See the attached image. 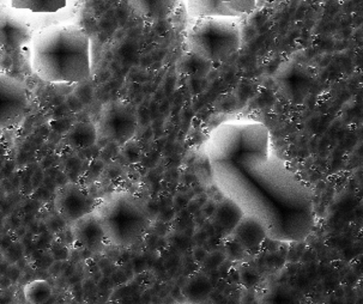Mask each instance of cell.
Returning <instances> with one entry per match:
<instances>
[{
	"label": "cell",
	"instance_id": "14",
	"mask_svg": "<svg viewBox=\"0 0 363 304\" xmlns=\"http://www.w3.org/2000/svg\"><path fill=\"white\" fill-rule=\"evenodd\" d=\"M241 154H270V132L264 123L244 121L241 131Z\"/></svg>",
	"mask_w": 363,
	"mask_h": 304
},
{
	"label": "cell",
	"instance_id": "11",
	"mask_svg": "<svg viewBox=\"0 0 363 304\" xmlns=\"http://www.w3.org/2000/svg\"><path fill=\"white\" fill-rule=\"evenodd\" d=\"M34 33L30 26L8 8H0V48L15 52L30 45Z\"/></svg>",
	"mask_w": 363,
	"mask_h": 304
},
{
	"label": "cell",
	"instance_id": "13",
	"mask_svg": "<svg viewBox=\"0 0 363 304\" xmlns=\"http://www.w3.org/2000/svg\"><path fill=\"white\" fill-rule=\"evenodd\" d=\"M234 242L238 243L244 252H255L259 249L267 240V231L263 225L253 217L246 216L240 220L230 234Z\"/></svg>",
	"mask_w": 363,
	"mask_h": 304
},
{
	"label": "cell",
	"instance_id": "6",
	"mask_svg": "<svg viewBox=\"0 0 363 304\" xmlns=\"http://www.w3.org/2000/svg\"><path fill=\"white\" fill-rule=\"evenodd\" d=\"M96 130L101 138L125 145L131 142L138 130L137 113L125 101H109L101 108Z\"/></svg>",
	"mask_w": 363,
	"mask_h": 304
},
{
	"label": "cell",
	"instance_id": "16",
	"mask_svg": "<svg viewBox=\"0 0 363 304\" xmlns=\"http://www.w3.org/2000/svg\"><path fill=\"white\" fill-rule=\"evenodd\" d=\"M186 12L191 20L209 18V17H232L236 18L229 11L227 5L222 0H189L184 3Z\"/></svg>",
	"mask_w": 363,
	"mask_h": 304
},
{
	"label": "cell",
	"instance_id": "12",
	"mask_svg": "<svg viewBox=\"0 0 363 304\" xmlns=\"http://www.w3.org/2000/svg\"><path fill=\"white\" fill-rule=\"evenodd\" d=\"M71 235L78 246L94 254L101 253L107 244L104 231L93 212L71 224Z\"/></svg>",
	"mask_w": 363,
	"mask_h": 304
},
{
	"label": "cell",
	"instance_id": "17",
	"mask_svg": "<svg viewBox=\"0 0 363 304\" xmlns=\"http://www.w3.org/2000/svg\"><path fill=\"white\" fill-rule=\"evenodd\" d=\"M242 217L244 213L240 210L239 206L228 198H223L218 203L213 213V220L217 227H220L227 235L232 234L233 229Z\"/></svg>",
	"mask_w": 363,
	"mask_h": 304
},
{
	"label": "cell",
	"instance_id": "4",
	"mask_svg": "<svg viewBox=\"0 0 363 304\" xmlns=\"http://www.w3.org/2000/svg\"><path fill=\"white\" fill-rule=\"evenodd\" d=\"M93 213L104 231L106 242L118 248H132L150 227V215L143 201L128 191H116L101 199Z\"/></svg>",
	"mask_w": 363,
	"mask_h": 304
},
{
	"label": "cell",
	"instance_id": "5",
	"mask_svg": "<svg viewBox=\"0 0 363 304\" xmlns=\"http://www.w3.org/2000/svg\"><path fill=\"white\" fill-rule=\"evenodd\" d=\"M186 43L189 52L204 62H225L241 47L238 18L209 17L192 20L187 26Z\"/></svg>",
	"mask_w": 363,
	"mask_h": 304
},
{
	"label": "cell",
	"instance_id": "7",
	"mask_svg": "<svg viewBox=\"0 0 363 304\" xmlns=\"http://www.w3.org/2000/svg\"><path fill=\"white\" fill-rule=\"evenodd\" d=\"M29 106L27 89L22 81L0 72V128L4 131L23 121Z\"/></svg>",
	"mask_w": 363,
	"mask_h": 304
},
{
	"label": "cell",
	"instance_id": "20",
	"mask_svg": "<svg viewBox=\"0 0 363 304\" xmlns=\"http://www.w3.org/2000/svg\"><path fill=\"white\" fill-rule=\"evenodd\" d=\"M1 135H3V130H1V128H0V137H1Z\"/></svg>",
	"mask_w": 363,
	"mask_h": 304
},
{
	"label": "cell",
	"instance_id": "9",
	"mask_svg": "<svg viewBox=\"0 0 363 304\" xmlns=\"http://www.w3.org/2000/svg\"><path fill=\"white\" fill-rule=\"evenodd\" d=\"M279 93L293 104H303L314 85V78L305 66L286 60L274 71Z\"/></svg>",
	"mask_w": 363,
	"mask_h": 304
},
{
	"label": "cell",
	"instance_id": "19",
	"mask_svg": "<svg viewBox=\"0 0 363 304\" xmlns=\"http://www.w3.org/2000/svg\"><path fill=\"white\" fill-rule=\"evenodd\" d=\"M224 3L229 9V11L232 12L236 18H239L241 16L250 15L257 10V6H258V3L253 0H228Z\"/></svg>",
	"mask_w": 363,
	"mask_h": 304
},
{
	"label": "cell",
	"instance_id": "1",
	"mask_svg": "<svg viewBox=\"0 0 363 304\" xmlns=\"http://www.w3.org/2000/svg\"><path fill=\"white\" fill-rule=\"evenodd\" d=\"M211 171L224 198L234 201L244 215L258 220L269 239L302 242L313 230L314 211H291L276 204L234 163H211Z\"/></svg>",
	"mask_w": 363,
	"mask_h": 304
},
{
	"label": "cell",
	"instance_id": "10",
	"mask_svg": "<svg viewBox=\"0 0 363 304\" xmlns=\"http://www.w3.org/2000/svg\"><path fill=\"white\" fill-rule=\"evenodd\" d=\"M95 201L84 188L74 182H69L59 187L55 192L53 206L62 220L74 223L85 215L93 212Z\"/></svg>",
	"mask_w": 363,
	"mask_h": 304
},
{
	"label": "cell",
	"instance_id": "8",
	"mask_svg": "<svg viewBox=\"0 0 363 304\" xmlns=\"http://www.w3.org/2000/svg\"><path fill=\"white\" fill-rule=\"evenodd\" d=\"M244 121H225L210 132L204 145L210 163L233 162L241 152V131Z\"/></svg>",
	"mask_w": 363,
	"mask_h": 304
},
{
	"label": "cell",
	"instance_id": "15",
	"mask_svg": "<svg viewBox=\"0 0 363 304\" xmlns=\"http://www.w3.org/2000/svg\"><path fill=\"white\" fill-rule=\"evenodd\" d=\"M97 138L99 135L95 123L90 121H78L67 130L64 135V142L74 150H85L93 147Z\"/></svg>",
	"mask_w": 363,
	"mask_h": 304
},
{
	"label": "cell",
	"instance_id": "3",
	"mask_svg": "<svg viewBox=\"0 0 363 304\" xmlns=\"http://www.w3.org/2000/svg\"><path fill=\"white\" fill-rule=\"evenodd\" d=\"M265 196L291 211H314V193L274 154H240L233 161Z\"/></svg>",
	"mask_w": 363,
	"mask_h": 304
},
{
	"label": "cell",
	"instance_id": "18",
	"mask_svg": "<svg viewBox=\"0 0 363 304\" xmlns=\"http://www.w3.org/2000/svg\"><path fill=\"white\" fill-rule=\"evenodd\" d=\"M16 11L26 10L34 13H55L67 6L65 0H12L9 3Z\"/></svg>",
	"mask_w": 363,
	"mask_h": 304
},
{
	"label": "cell",
	"instance_id": "2",
	"mask_svg": "<svg viewBox=\"0 0 363 304\" xmlns=\"http://www.w3.org/2000/svg\"><path fill=\"white\" fill-rule=\"evenodd\" d=\"M30 66L50 84L83 83L91 74L89 35L76 24L43 28L31 40Z\"/></svg>",
	"mask_w": 363,
	"mask_h": 304
}]
</instances>
